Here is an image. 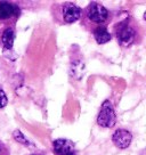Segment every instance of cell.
<instances>
[{"instance_id": "cell-8", "label": "cell", "mask_w": 146, "mask_h": 155, "mask_svg": "<svg viewBox=\"0 0 146 155\" xmlns=\"http://www.w3.org/2000/svg\"><path fill=\"white\" fill-rule=\"evenodd\" d=\"M15 40V32L13 28H6L1 33V42L5 47V50H10L13 48Z\"/></svg>"}, {"instance_id": "cell-7", "label": "cell", "mask_w": 146, "mask_h": 155, "mask_svg": "<svg viewBox=\"0 0 146 155\" xmlns=\"http://www.w3.org/2000/svg\"><path fill=\"white\" fill-rule=\"evenodd\" d=\"M132 140V136L126 129H118L112 136V141L114 145L117 146L120 150H124L128 146L130 145Z\"/></svg>"}, {"instance_id": "cell-11", "label": "cell", "mask_w": 146, "mask_h": 155, "mask_svg": "<svg viewBox=\"0 0 146 155\" xmlns=\"http://www.w3.org/2000/svg\"><path fill=\"white\" fill-rule=\"evenodd\" d=\"M7 102H8L7 95H6L5 91L0 88V108H4V107L7 105Z\"/></svg>"}, {"instance_id": "cell-3", "label": "cell", "mask_w": 146, "mask_h": 155, "mask_svg": "<svg viewBox=\"0 0 146 155\" xmlns=\"http://www.w3.org/2000/svg\"><path fill=\"white\" fill-rule=\"evenodd\" d=\"M86 16L89 22L95 24H102L108 17V10L98 2H91L86 10Z\"/></svg>"}, {"instance_id": "cell-1", "label": "cell", "mask_w": 146, "mask_h": 155, "mask_svg": "<svg viewBox=\"0 0 146 155\" xmlns=\"http://www.w3.org/2000/svg\"><path fill=\"white\" fill-rule=\"evenodd\" d=\"M136 38V31L132 29L129 24V21L124 19L120 24H118L117 28V39L119 44L123 47H128L132 45Z\"/></svg>"}, {"instance_id": "cell-12", "label": "cell", "mask_w": 146, "mask_h": 155, "mask_svg": "<svg viewBox=\"0 0 146 155\" xmlns=\"http://www.w3.org/2000/svg\"><path fill=\"white\" fill-rule=\"evenodd\" d=\"M0 155H9V150L2 141H0Z\"/></svg>"}, {"instance_id": "cell-9", "label": "cell", "mask_w": 146, "mask_h": 155, "mask_svg": "<svg viewBox=\"0 0 146 155\" xmlns=\"http://www.w3.org/2000/svg\"><path fill=\"white\" fill-rule=\"evenodd\" d=\"M94 38L97 41V44L103 45L106 44L111 40V33L107 31V29L105 26H97L96 29L94 30Z\"/></svg>"}, {"instance_id": "cell-5", "label": "cell", "mask_w": 146, "mask_h": 155, "mask_svg": "<svg viewBox=\"0 0 146 155\" xmlns=\"http://www.w3.org/2000/svg\"><path fill=\"white\" fill-rule=\"evenodd\" d=\"M53 148L55 155H77L74 143L68 139L59 138L54 140Z\"/></svg>"}, {"instance_id": "cell-10", "label": "cell", "mask_w": 146, "mask_h": 155, "mask_svg": "<svg viewBox=\"0 0 146 155\" xmlns=\"http://www.w3.org/2000/svg\"><path fill=\"white\" fill-rule=\"evenodd\" d=\"M13 137H14V139L17 143H20L22 145L24 146H31V141L26 138L24 136V134H22V131L20 130H15L14 134H13Z\"/></svg>"}, {"instance_id": "cell-2", "label": "cell", "mask_w": 146, "mask_h": 155, "mask_svg": "<svg viewBox=\"0 0 146 155\" xmlns=\"http://www.w3.org/2000/svg\"><path fill=\"white\" fill-rule=\"evenodd\" d=\"M115 122H117V116L112 104L110 101H105L102 104V108L98 114L97 123L104 128H112L114 127Z\"/></svg>"}, {"instance_id": "cell-13", "label": "cell", "mask_w": 146, "mask_h": 155, "mask_svg": "<svg viewBox=\"0 0 146 155\" xmlns=\"http://www.w3.org/2000/svg\"><path fill=\"white\" fill-rule=\"evenodd\" d=\"M31 155H41V154H38V153H35V154H31Z\"/></svg>"}, {"instance_id": "cell-6", "label": "cell", "mask_w": 146, "mask_h": 155, "mask_svg": "<svg viewBox=\"0 0 146 155\" xmlns=\"http://www.w3.org/2000/svg\"><path fill=\"white\" fill-rule=\"evenodd\" d=\"M21 10L18 6L8 1H0V21L18 18Z\"/></svg>"}, {"instance_id": "cell-4", "label": "cell", "mask_w": 146, "mask_h": 155, "mask_svg": "<svg viewBox=\"0 0 146 155\" xmlns=\"http://www.w3.org/2000/svg\"><path fill=\"white\" fill-rule=\"evenodd\" d=\"M81 13H82V10L79 6H77L75 4H71V2H65L61 9L62 21L68 24L74 23L80 18Z\"/></svg>"}]
</instances>
